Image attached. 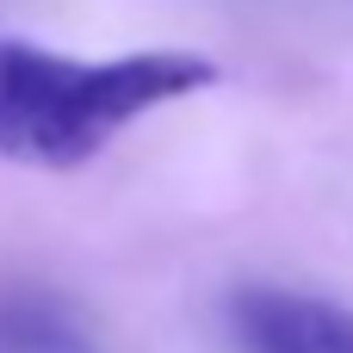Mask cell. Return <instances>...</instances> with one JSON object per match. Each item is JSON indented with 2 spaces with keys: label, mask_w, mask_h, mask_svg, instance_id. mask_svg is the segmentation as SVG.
Segmentation results:
<instances>
[{
  "label": "cell",
  "mask_w": 353,
  "mask_h": 353,
  "mask_svg": "<svg viewBox=\"0 0 353 353\" xmlns=\"http://www.w3.org/2000/svg\"><path fill=\"white\" fill-rule=\"evenodd\" d=\"M217 81L199 50H137L112 62L56 56L25 37H0V155L25 168H87L137 118L180 105Z\"/></svg>",
  "instance_id": "6da1fadb"
},
{
  "label": "cell",
  "mask_w": 353,
  "mask_h": 353,
  "mask_svg": "<svg viewBox=\"0 0 353 353\" xmlns=\"http://www.w3.org/2000/svg\"><path fill=\"white\" fill-rule=\"evenodd\" d=\"M0 353H93V341L62 298L37 285H6L0 292Z\"/></svg>",
  "instance_id": "3957f363"
},
{
  "label": "cell",
  "mask_w": 353,
  "mask_h": 353,
  "mask_svg": "<svg viewBox=\"0 0 353 353\" xmlns=\"http://www.w3.org/2000/svg\"><path fill=\"white\" fill-rule=\"evenodd\" d=\"M230 329L248 353H353V310L292 285H242Z\"/></svg>",
  "instance_id": "7a4b0ae2"
}]
</instances>
